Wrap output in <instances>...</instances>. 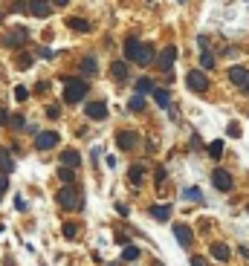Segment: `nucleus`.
Here are the masks:
<instances>
[{
	"label": "nucleus",
	"mask_w": 249,
	"mask_h": 266,
	"mask_svg": "<svg viewBox=\"0 0 249 266\" xmlns=\"http://www.w3.org/2000/svg\"><path fill=\"white\" fill-rule=\"evenodd\" d=\"M58 200V205L67 208V211H81L84 208V197H81V188H75V185H64L61 191L55 194Z\"/></svg>",
	"instance_id": "obj_1"
},
{
	"label": "nucleus",
	"mask_w": 249,
	"mask_h": 266,
	"mask_svg": "<svg viewBox=\"0 0 249 266\" xmlns=\"http://www.w3.org/2000/svg\"><path fill=\"white\" fill-rule=\"evenodd\" d=\"M87 90H90V84L84 78H67L64 81V101L67 104H78V101H84Z\"/></svg>",
	"instance_id": "obj_2"
},
{
	"label": "nucleus",
	"mask_w": 249,
	"mask_h": 266,
	"mask_svg": "<svg viewBox=\"0 0 249 266\" xmlns=\"http://www.w3.org/2000/svg\"><path fill=\"white\" fill-rule=\"evenodd\" d=\"M186 84L191 93H206L209 90V75L203 72V69H191L186 75Z\"/></svg>",
	"instance_id": "obj_3"
},
{
	"label": "nucleus",
	"mask_w": 249,
	"mask_h": 266,
	"mask_svg": "<svg viewBox=\"0 0 249 266\" xmlns=\"http://www.w3.org/2000/svg\"><path fill=\"white\" fill-rule=\"evenodd\" d=\"M229 81H232L244 96H249V69L247 66H229Z\"/></svg>",
	"instance_id": "obj_4"
},
{
	"label": "nucleus",
	"mask_w": 249,
	"mask_h": 266,
	"mask_svg": "<svg viewBox=\"0 0 249 266\" xmlns=\"http://www.w3.org/2000/svg\"><path fill=\"white\" fill-rule=\"evenodd\" d=\"M212 185H215L218 191H232V188H235V179H232V174H229V171L215 168V174H212Z\"/></svg>",
	"instance_id": "obj_5"
},
{
	"label": "nucleus",
	"mask_w": 249,
	"mask_h": 266,
	"mask_svg": "<svg viewBox=\"0 0 249 266\" xmlns=\"http://www.w3.org/2000/svg\"><path fill=\"white\" fill-rule=\"evenodd\" d=\"M24 12H29L32 18H50L52 3H44V0H26V3H24Z\"/></svg>",
	"instance_id": "obj_6"
},
{
	"label": "nucleus",
	"mask_w": 249,
	"mask_h": 266,
	"mask_svg": "<svg viewBox=\"0 0 249 266\" xmlns=\"http://www.w3.org/2000/svg\"><path fill=\"white\" fill-rule=\"evenodd\" d=\"M58 142H61V139H58L55 131H44V133L35 136V148H38V151H50V148H55Z\"/></svg>",
	"instance_id": "obj_7"
},
{
	"label": "nucleus",
	"mask_w": 249,
	"mask_h": 266,
	"mask_svg": "<svg viewBox=\"0 0 249 266\" xmlns=\"http://www.w3.org/2000/svg\"><path fill=\"white\" fill-rule=\"evenodd\" d=\"M174 237H177V243H180L183 249H188V246L194 243V232L188 229L186 223H174Z\"/></svg>",
	"instance_id": "obj_8"
},
{
	"label": "nucleus",
	"mask_w": 249,
	"mask_h": 266,
	"mask_svg": "<svg viewBox=\"0 0 249 266\" xmlns=\"http://www.w3.org/2000/svg\"><path fill=\"white\" fill-rule=\"evenodd\" d=\"M174 61H177V46H165L156 64H159V69H162V72H171V66H174Z\"/></svg>",
	"instance_id": "obj_9"
},
{
	"label": "nucleus",
	"mask_w": 249,
	"mask_h": 266,
	"mask_svg": "<svg viewBox=\"0 0 249 266\" xmlns=\"http://www.w3.org/2000/svg\"><path fill=\"white\" fill-rule=\"evenodd\" d=\"M84 113H87L90 119H96V122H104V119H107V104H104V101H90V104L84 107Z\"/></svg>",
	"instance_id": "obj_10"
},
{
	"label": "nucleus",
	"mask_w": 249,
	"mask_h": 266,
	"mask_svg": "<svg viewBox=\"0 0 249 266\" xmlns=\"http://www.w3.org/2000/svg\"><path fill=\"white\" fill-rule=\"evenodd\" d=\"M136 142H139L136 131H119V136H116V145H119L122 151H133V148H136Z\"/></svg>",
	"instance_id": "obj_11"
},
{
	"label": "nucleus",
	"mask_w": 249,
	"mask_h": 266,
	"mask_svg": "<svg viewBox=\"0 0 249 266\" xmlns=\"http://www.w3.org/2000/svg\"><path fill=\"white\" fill-rule=\"evenodd\" d=\"M24 41H26V29L24 26H18V29H12V32L3 38V44L9 46V49H15V46H24Z\"/></svg>",
	"instance_id": "obj_12"
},
{
	"label": "nucleus",
	"mask_w": 249,
	"mask_h": 266,
	"mask_svg": "<svg viewBox=\"0 0 249 266\" xmlns=\"http://www.w3.org/2000/svg\"><path fill=\"white\" fill-rule=\"evenodd\" d=\"M61 168H70V171H75V168H81V156H78V151H73V148H67L61 154Z\"/></svg>",
	"instance_id": "obj_13"
},
{
	"label": "nucleus",
	"mask_w": 249,
	"mask_h": 266,
	"mask_svg": "<svg viewBox=\"0 0 249 266\" xmlns=\"http://www.w3.org/2000/svg\"><path fill=\"white\" fill-rule=\"evenodd\" d=\"M139 49H142V41L139 38H127L124 41V61H136L139 58Z\"/></svg>",
	"instance_id": "obj_14"
},
{
	"label": "nucleus",
	"mask_w": 249,
	"mask_h": 266,
	"mask_svg": "<svg viewBox=\"0 0 249 266\" xmlns=\"http://www.w3.org/2000/svg\"><path fill=\"white\" fill-rule=\"evenodd\" d=\"M156 61V49H154V44H142V49H139V58H136V64L139 66H148V64H154Z\"/></svg>",
	"instance_id": "obj_15"
},
{
	"label": "nucleus",
	"mask_w": 249,
	"mask_h": 266,
	"mask_svg": "<svg viewBox=\"0 0 249 266\" xmlns=\"http://www.w3.org/2000/svg\"><path fill=\"white\" fill-rule=\"evenodd\" d=\"M15 171V159H12V151L9 148H0V174L9 177Z\"/></svg>",
	"instance_id": "obj_16"
},
{
	"label": "nucleus",
	"mask_w": 249,
	"mask_h": 266,
	"mask_svg": "<svg viewBox=\"0 0 249 266\" xmlns=\"http://www.w3.org/2000/svg\"><path fill=\"white\" fill-rule=\"evenodd\" d=\"M209 252H212V258L220 261V264H226V261L232 258V252H229V246H226V243H212V249H209Z\"/></svg>",
	"instance_id": "obj_17"
},
{
	"label": "nucleus",
	"mask_w": 249,
	"mask_h": 266,
	"mask_svg": "<svg viewBox=\"0 0 249 266\" xmlns=\"http://www.w3.org/2000/svg\"><path fill=\"white\" fill-rule=\"evenodd\" d=\"M127 179L139 188L142 185V179H145V165H130V171H127Z\"/></svg>",
	"instance_id": "obj_18"
},
{
	"label": "nucleus",
	"mask_w": 249,
	"mask_h": 266,
	"mask_svg": "<svg viewBox=\"0 0 249 266\" xmlns=\"http://www.w3.org/2000/svg\"><path fill=\"white\" fill-rule=\"evenodd\" d=\"M110 75H113L116 81H127V61H113V66H110Z\"/></svg>",
	"instance_id": "obj_19"
},
{
	"label": "nucleus",
	"mask_w": 249,
	"mask_h": 266,
	"mask_svg": "<svg viewBox=\"0 0 249 266\" xmlns=\"http://www.w3.org/2000/svg\"><path fill=\"white\" fill-rule=\"evenodd\" d=\"M67 26L75 29V32H90V21H84V18H70Z\"/></svg>",
	"instance_id": "obj_20"
},
{
	"label": "nucleus",
	"mask_w": 249,
	"mask_h": 266,
	"mask_svg": "<svg viewBox=\"0 0 249 266\" xmlns=\"http://www.w3.org/2000/svg\"><path fill=\"white\" fill-rule=\"evenodd\" d=\"M151 217H156V220H171V205H154L151 208Z\"/></svg>",
	"instance_id": "obj_21"
},
{
	"label": "nucleus",
	"mask_w": 249,
	"mask_h": 266,
	"mask_svg": "<svg viewBox=\"0 0 249 266\" xmlns=\"http://www.w3.org/2000/svg\"><path fill=\"white\" fill-rule=\"evenodd\" d=\"M154 101L159 104V107H171V96H168V90H159V87H156L154 90Z\"/></svg>",
	"instance_id": "obj_22"
},
{
	"label": "nucleus",
	"mask_w": 249,
	"mask_h": 266,
	"mask_svg": "<svg viewBox=\"0 0 249 266\" xmlns=\"http://www.w3.org/2000/svg\"><path fill=\"white\" fill-rule=\"evenodd\" d=\"M32 64H35V55H29V52L18 55V61H15V66H18V69H29Z\"/></svg>",
	"instance_id": "obj_23"
},
{
	"label": "nucleus",
	"mask_w": 249,
	"mask_h": 266,
	"mask_svg": "<svg viewBox=\"0 0 249 266\" xmlns=\"http://www.w3.org/2000/svg\"><path fill=\"white\" fill-rule=\"evenodd\" d=\"M215 64H218V61H215V55H212L209 49H203V52H200V66H203V69H212Z\"/></svg>",
	"instance_id": "obj_24"
},
{
	"label": "nucleus",
	"mask_w": 249,
	"mask_h": 266,
	"mask_svg": "<svg viewBox=\"0 0 249 266\" xmlns=\"http://www.w3.org/2000/svg\"><path fill=\"white\" fill-rule=\"evenodd\" d=\"M81 72H84V75H96V72H99L96 58H84V61H81Z\"/></svg>",
	"instance_id": "obj_25"
},
{
	"label": "nucleus",
	"mask_w": 249,
	"mask_h": 266,
	"mask_svg": "<svg viewBox=\"0 0 249 266\" xmlns=\"http://www.w3.org/2000/svg\"><path fill=\"white\" fill-rule=\"evenodd\" d=\"M136 90H139V96H142V93H154L156 87H154L151 78H139V81H136Z\"/></svg>",
	"instance_id": "obj_26"
},
{
	"label": "nucleus",
	"mask_w": 249,
	"mask_h": 266,
	"mask_svg": "<svg viewBox=\"0 0 249 266\" xmlns=\"http://www.w3.org/2000/svg\"><path fill=\"white\" fill-rule=\"evenodd\" d=\"M209 156H212V159H220V156H223V142H220V139L209 142Z\"/></svg>",
	"instance_id": "obj_27"
},
{
	"label": "nucleus",
	"mask_w": 249,
	"mask_h": 266,
	"mask_svg": "<svg viewBox=\"0 0 249 266\" xmlns=\"http://www.w3.org/2000/svg\"><path fill=\"white\" fill-rule=\"evenodd\" d=\"M139 255H142L139 246H127V249L122 252V261H127V264H130V261H139Z\"/></svg>",
	"instance_id": "obj_28"
},
{
	"label": "nucleus",
	"mask_w": 249,
	"mask_h": 266,
	"mask_svg": "<svg viewBox=\"0 0 249 266\" xmlns=\"http://www.w3.org/2000/svg\"><path fill=\"white\" fill-rule=\"evenodd\" d=\"M58 179H61L64 185H73V179H75V171H70V168H58Z\"/></svg>",
	"instance_id": "obj_29"
},
{
	"label": "nucleus",
	"mask_w": 249,
	"mask_h": 266,
	"mask_svg": "<svg viewBox=\"0 0 249 266\" xmlns=\"http://www.w3.org/2000/svg\"><path fill=\"white\" fill-rule=\"evenodd\" d=\"M183 197L191 200V202H203V191H200V188H186V191H183Z\"/></svg>",
	"instance_id": "obj_30"
},
{
	"label": "nucleus",
	"mask_w": 249,
	"mask_h": 266,
	"mask_svg": "<svg viewBox=\"0 0 249 266\" xmlns=\"http://www.w3.org/2000/svg\"><path fill=\"white\" fill-rule=\"evenodd\" d=\"M142 107H145V99H142V96H133V99L127 101V110H130V113H139Z\"/></svg>",
	"instance_id": "obj_31"
},
{
	"label": "nucleus",
	"mask_w": 249,
	"mask_h": 266,
	"mask_svg": "<svg viewBox=\"0 0 249 266\" xmlns=\"http://www.w3.org/2000/svg\"><path fill=\"white\" fill-rule=\"evenodd\" d=\"M61 234H64V237H70V240H73V237H78V226H75V223H64Z\"/></svg>",
	"instance_id": "obj_32"
},
{
	"label": "nucleus",
	"mask_w": 249,
	"mask_h": 266,
	"mask_svg": "<svg viewBox=\"0 0 249 266\" xmlns=\"http://www.w3.org/2000/svg\"><path fill=\"white\" fill-rule=\"evenodd\" d=\"M15 99L26 101V99H29V90H26V87H15Z\"/></svg>",
	"instance_id": "obj_33"
},
{
	"label": "nucleus",
	"mask_w": 249,
	"mask_h": 266,
	"mask_svg": "<svg viewBox=\"0 0 249 266\" xmlns=\"http://www.w3.org/2000/svg\"><path fill=\"white\" fill-rule=\"evenodd\" d=\"M154 182H156V188L165 182V168H156V171H154Z\"/></svg>",
	"instance_id": "obj_34"
},
{
	"label": "nucleus",
	"mask_w": 249,
	"mask_h": 266,
	"mask_svg": "<svg viewBox=\"0 0 249 266\" xmlns=\"http://www.w3.org/2000/svg\"><path fill=\"white\" fill-rule=\"evenodd\" d=\"M15 208H18V211H26V200L21 197V194L15 197Z\"/></svg>",
	"instance_id": "obj_35"
},
{
	"label": "nucleus",
	"mask_w": 249,
	"mask_h": 266,
	"mask_svg": "<svg viewBox=\"0 0 249 266\" xmlns=\"http://www.w3.org/2000/svg\"><path fill=\"white\" fill-rule=\"evenodd\" d=\"M24 125H26V119H24V116H15V119H12V128H18V131H21Z\"/></svg>",
	"instance_id": "obj_36"
},
{
	"label": "nucleus",
	"mask_w": 249,
	"mask_h": 266,
	"mask_svg": "<svg viewBox=\"0 0 249 266\" xmlns=\"http://www.w3.org/2000/svg\"><path fill=\"white\" fill-rule=\"evenodd\" d=\"M191 266H209V261L200 258V255H194V258H191Z\"/></svg>",
	"instance_id": "obj_37"
},
{
	"label": "nucleus",
	"mask_w": 249,
	"mask_h": 266,
	"mask_svg": "<svg viewBox=\"0 0 249 266\" xmlns=\"http://www.w3.org/2000/svg\"><path fill=\"white\" fill-rule=\"evenodd\" d=\"M229 136H241V128H238V122H232V125H229Z\"/></svg>",
	"instance_id": "obj_38"
},
{
	"label": "nucleus",
	"mask_w": 249,
	"mask_h": 266,
	"mask_svg": "<svg viewBox=\"0 0 249 266\" xmlns=\"http://www.w3.org/2000/svg\"><path fill=\"white\" fill-rule=\"evenodd\" d=\"M58 116H61V110H58V104H52L50 107V119H58Z\"/></svg>",
	"instance_id": "obj_39"
},
{
	"label": "nucleus",
	"mask_w": 249,
	"mask_h": 266,
	"mask_svg": "<svg viewBox=\"0 0 249 266\" xmlns=\"http://www.w3.org/2000/svg\"><path fill=\"white\" fill-rule=\"evenodd\" d=\"M0 125H12V119H9V113H6V110H0Z\"/></svg>",
	"instance_id": "obj_40"
},
{
	"label": "nucleus",
	"mask_w": 249,
	"mask_h": 266,
	"mask_svg": "<svg viewBox=\"0 0 249 266\" xmlns=\"http://www.w3.org/2000/svg\"><path fill=\"white\" fill-rule=\"evenodd\" d=\"M6 188H9V177H3V174H0V194H3Z\"/></svg>",
	"instance_id": "obj_41"
},
{
	"label": "nucleus",
	"mask_w": 249,
	"mask_h": 266,
	"mask_svg": "<svg viewBox=\"0 0 249 266\" xmlns=\"http://www.w3.org/2000/svg\"><path fill=\"white\" fill-rule=\"evenodd\" d=\"M38 55H44V58H52L55 52H52V49H44V46H41V49H38Z\"/></svg>",
	"instance_id": "obj_42"
},
{
	"label": "nucleus",
	"mask_w": 249,
	"mask_h": 266,
	"mask_svg": "<svg viewBox=\"0 0 249 266\" xmlns=\"http://www.w3.org/2000/svg\"><path fill=\"white\" fill-rule=\"evenodd\" d=\"M35 90H38V93H47V90H50V84H47V81H38V87H35Z\"/></svg>",
	"instance_id": "obj_43"
},
{
	"label": "nucleus",
	"mask_w": 249,
	"mask_h": 266,
	"mask_svg": "<svg viewBox=\"0 0 249 266\" xmlns=\"http://www.w3.org/2000/svg\"><path fill=\"white\" fill-rule=\"evenodd\" d=\"M154 266H162V264H159V261H156V264H154Z\"/></svg>",
	"instance_id": "obj_44"
},
{
	"label": "nucleus",
	"mask_w": 249,
	"mask_h": 266,
	"mask_svg": "<svg viewBox=\"0 0 249 266\" xmlns=\"http://www.w3.org/2000/svg\"><path fill=\"white\" fill-rule=\"evenodd\" d=\"M107 266H119V264H107Z\"/></svg>",
	"instance_id": "obj_45"
},
{
	"label": "nucleus",
	"mask_w": 249,
	"mask_h": 266,
	"mask_svg": "<svg viewBox=\"0 0 249 266\" xmlns=\"http://www.w3.org/2000/svg\"><path fill=\"white\" fill-rule=\"evenodd\" d=\"M0 232H3V223H0Z\"/></svg>",
	"instance_id": "obj_46"
}]
</instances>
